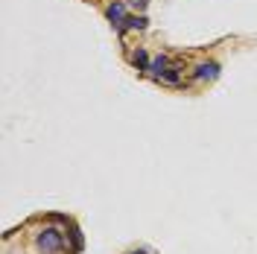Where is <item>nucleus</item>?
Masks as SVG:
<instances>
[{"label": "nucleus", "mask_w": 257, "mask_h": 254, "mask_svg": "<svg viewBox=\"0 0 257 254\" xmlns=\"http://www.w3.org/2000/svg\"><path fill=\"white\" fill-rule=\"evenodd\" d=\"M35 248H38V254H62L67 248V237H64L62 228L47 225L35 234Z\"/></svg>", "instance_id": "1"}, {"label": "nucleus", "mask_w": 257, "mask_h": 254, "mask_svg": "<svg viewBox=\"0 0 257 254\" xmlns=\"http://www.w3.org/2000/svg\"><path fill=\"white\" fill-rule=\"evenodd\" d=\"M219 64L216 62H199L196 67H193V82H213L219 79Z\"/></svg>", "instance_id": "2"}, {"label": "nucleus", "mask_w": 257, "mask_h": 254, "mask_svg": "<svg viewBox=\"0 0 257 254\" xmlns=\"http://www.w3.org/2000/svg\"><path fill=\"white\" fill-rule=\"evenodd\" d=\"M105 18L114 24V30H120V27H123V21L128 18L126 3H123V0H114V3H108V6H105Z\"/></svg>", "instance_id": "3"}, {"label": "nucleus", "mask_w": 257, "mask_h": 254, "mask_svg": "<svg viewBox=\"0 0 257 254\" xmlns=\"http://www.w3.org/2000/svg\"><path fill=\"white\" fill-rule=\"evenodd\" d=\"M170 64H173V62H170V56H164V53H161V56H155V59L149 62V70H146V73H149L152 79H158V82H161V76L170 70Z\"/></svg>", "instance_id": "4"}, {"label": "nucleus", "mask_w": 257, "mask_h": 254, "mask_svg": "<svg viewBox=\"0 0 257 254\" xmlns=\"http://www.w3.org/2000/svg\"><path fill=\"white\" fill-rule=\"evenodd\" d=\"M149 27V18L146 15H128L126 21H123V27L117 32H126V30H146Z\"/></svg>", "instance_id": "5"}, {"label": "nucleus", "mask_w": 257, "mask_h": 254, "mask_svg": "<svg viewBox=\"0 0 257 254\" xmlns=\"http://www.w3.org/2000/svg\"><path fill=\"white\" fill-rule=\"evenodd\" d=\"M149 62H152V59H149V53H146L144 47H138L135 50V53H132V64H135V70H149Z\"/></svg>", "instance_id": "6"}, {"label": "nucleus", "mask_w": 257, "mask_h": 254, "mask_svg": "<svg viewBox=\"0 0 257 254\" xmlns=\"http://www.w3.org/2000/svg\"><path fill=\"white\" fill-rule=\"evenodd\" d=\"M70 239H73V251H82V231L79 228L70 231Z\"/></svg>", "instance_id": "7"}, {"label": "nucleus", "mask_w": 257, "mask_h": 254, "mask_svg": "<svg viewBox=\"0 0 257 254\" xmlns=\"http://www.w3.org/2000/svg\"><path fill=\"white\" fill-rule=\"evenodd\" d=\"M53 222H56V225H70V219L62 216V213H53Z\"/></svg>", "instance_id": "8"}, {"label": "nucleus", "mask_w": 257, "mask_h": 254, "mask_svg": "<svg viewBox=\"0 0 257 254\" xmlns=\"http://www.w3.org/2000/svg\"><path fill=\"white\" fill-rule=\"evenodd\" d=\"M132 6H135V9H141V12H144L146 6H149V0H132Z\"/></svg>", "instance_id": "9"}, {"label": "nucleus", "mask_w": 257, "mask_h": 254, "mask_svg": "<svg viewBox=\"0 0 257 254\" xmlns=\"http://www.w3.org/2000/svg\"><path fill=\"white\" fill-rule=\"evenodd\" d=\"M126 254H149L146 248H132V251H126Z\"/></svg>", "instance_id": "10"}]
</instances>
